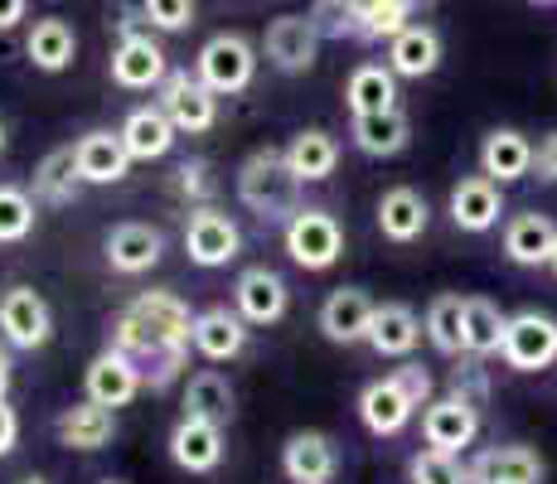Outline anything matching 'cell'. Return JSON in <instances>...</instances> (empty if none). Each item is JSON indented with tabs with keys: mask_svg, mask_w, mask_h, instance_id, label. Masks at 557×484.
<instances>
[{
	"mask_svg": "<svg viewBox=\"0 0 557 484\" xmlns=\"http://www.w3.org/2000/svg\"><path fill=\"white\" fill-rule=\"evenodd\" d=\"M505 213V194H499V179H490L485 170L480 175H466L451 189V223L460 233H490Z\"/></svg>",
	"mask_w": 557,
	"mask_h": 484,
	"instance_id": "obj_14",
	"label": "cell"
},
{
	"mask_svg": "<svg viewBox=\"0 0 557 484\" xmlns=\"http://www.w3.org/2000/svg\"><path fill=\"white\" fill-rule=\"evenodd\" d=\"M388 69L398 78H426L442 69V35L432 25H407L388 39Z\"/></svg>",
	"mask_w": 557,
	"mask_h": 484,
	"instance_id": "obj_23",
	"label": "cell"
},
{
	"mask_svg": "<svg viewBox=\"0 0 557 484\" xmlns=\"http://www.w3.org/2000/svg\"><path fill=\"white\" fill-rule=\"evenodd\" d=\"M112 83L126 92H146L165 83V49L151 35H122L112 49Z\"/></svg>",
	"mask_w": 557,
	"mask_h": 484,
	"instance_id": "obj_12",
	"label": "cell"
},
{
	"mask_svg": "<svg viewBox=\"0 0 557 484\" xmlns=\"http://www.w3.org/2000/svg\"><path fill=\"white\" fill-rule=\"evenodd\" d=\"M20 484H49L45 475H29V480H20Z\"/></svg>",
	"mask_w": 557,
	"mask_h": 484,
	"instance_id": "obj_51",
	"label": "cell"
},
{
	"mask_svg": "<svg viewBox=\"0 0 557 484\" xmlns=\"http://www.w3.org/2000/svg\"><path fill=\"white\" fill-rule=\"evenodd\" d=\"M160 107H165V116L180 132L199 136V132H209L213 116H219V92L203 78H189V73H165V83H160Z\"/></svg>",
	"mask_w": 557,
	"mask_h": 484,
	"instance_id": "obj_7",
	"label": "cell"
},
{
	"mask_svg": "<svg viewBox=\"0 0 557 484\" xmlns=\"http://www.w3.org/2000/svg\"><path fill=\"white\" fill-rule=\"evenodd\" d=\"M539 5H557V0H539Z\"/></svg>",
	"mask_w": 557,
	"mask_h": 484,
	"instance_id": "obj_54",
	"label": "cell"
},
{
	"mask_svg": "<svg viewBox=\"0 0 557 484\" xmlns=\"http://www.w3.org/2000/svg\"><path fill=\"white\" fill-rule=\"evenodd\" d=\"M25 20V0H0V29H15Z\"/></svg>",
	"mask_w": 557,
	"mask_h": 484,
	"instance_id": "obj_48",
	"label": "cell"
},
{
	"mask_svg": "<svg viewBox=\"0 0 557 484\" xmlns=\"http://www.w3.org/2000/svg\"><path fill=\"white\" fill-rule=\"evenodd\" d=\"M35 228V199L15 185H0V243H20Z\"/></svg>",
	"mask_w": 557,
	"mask_h": 484,
	"instance_id": "obj_40",
	"label": "cell"
},
{
	"mask_svg": "<svg viewBox=\"0 0 557 484\" xmlns=\"http://www.w3.org/2000/svg\"><path fill=\"white\" fill-rule=\"evenodd\" d=\"M88 397L92 402H102V407H126L136 393H141V383H146V373H141V363L132 359V353H122L112 344L107 353H98V359L88 363Z\"/></svg>",
	"mask_w": 557,
	"mask_h": 484,
	"instance_id": "obj_13",
	"label": "cell"
},
{
	"mask_svg": "<svg viewBox=\"0 0 557 484\" xmlns=\"http://www.w3.org/2000/svg\"><path fill=\"white\" fill-rule=\"evenodd\" d=\"M141 15L151 20L156 29H185V25H195V0H141Z\"/></svg>",
	"mask_w": 557,
	"mask_h": 484,
	"instance_id": "obj_42",
	"label": "cell"
},
{
	"mask_svg": "<svg viewBox=\"0 0 557 484\" xmlns=\"http://www.w3.org/2000/svg\"><path fill=\"white\" fill-rule=\"evenodd\" d=\"M557 252V228L543 213H519L505 228V257L513 266H553Z\"/></svg>",
	"mask_w": 557,
	"mask_h": 484,
	"instance_id": "obj_26",
	"label": "cell"
},
{
	"mask_svg": "<svg viewBox=\"0 0 557 484\" xmlns=\"http://www.w3.org/2000/svg\"><path fill=\"white\" fill-rule=\"evenodd\" d=\"M505 330L509 315L495 306L490 296H466V353L490 359V353L505 349Z\"/></svg>",
	"mask_w": 557,
	"mask_h": 484,
	"instance_id": "obj_35",
	"label": "cell"
},
{
	"mask_svg": "<svg viewBox=\"0 0 557 484\" xmlns=\"http://www.w3.org/2000/svg\"><path fill=\"white\" fill-rule=\"evenodd\" d=\"M533 170H539V179L557 185V132H548L539 141V150H533Z\"/></svg>",
	"mask_w": 557,
	"mask_h": 484,
	"instance_id": "obj_46",
	"label": "cell"
},
{
	"mask_svg": "<svg viewBox=\"0 0 557 484\" xmlns=\"http://www.w3.org/2000/svg\"><path fill=\"white\" fill-rule=\"evenodd\" d=\"M5 393H10V353L0 349V397H5Z\"/></svg>",
	"mask_w": 557,
	"mask_h": 484,
	"instance_id": "obj_49",
	"label": "cell"
},
{
	"mask_svg": "<svg viewBox=\"0 0 557 484\" xmlns=\"http://www.w3.org/2000/svg\"><path fill=\"white\" fill-rule=\"evenodd\" d=\"M499 359H505L513 373H543L548 363H557V320L543 315V310H519V315H509Z\"/></svg>",
	"mask_w": 557,
	"mask_h": 484,
	"instance_id": "obj_4",
	"label": "cell"
},
{
	"mask_svg": "<svg viewBox=\"0 0 557 484\" xmlns=\"http://www.w3.org/2000/svg\"><path fill=\"white\" fill-rule=\"evenodd\" d=\"M345 102H349V112L355 116L393 112V107H398V73L383 69V63H359V69L349 73Z\"/></svg>",
	"mask_w": 557,
	"mask_h": 484,
	"instance_id": "obj_31",
	"label": "cell"
},
{
	"mask_svg": "<svg viewBox=\"0 0 557 484\" xmlns=\"http://www.w3.org/2000/svg\"><path fill=\"white\" fill-rule=\"evenodd\" d=\"M436 5V0H407V10H412V15H417V10H432Z\"/></svg>",
	"mask_w": 557,
	"mask_h": 484,
	"instance_id": "obj_50",
	"label": "cell"
},
{
	"mask_svg": "<svg viewBox=\"0 0 557 484\" xmlns=\"http://www.w3.org/2000/svg\"><path fill=\"white\" fill-rule=\"evenodd\" d=\"M320 39L325 35H320V25L310 15H276L272 25H267L262 49H267V63H272V69L306 73L320 53Z\"/></svg>",
	"mask_w": 557,
	"mask_h": 484,
	"instance_id": "obj_8",
	"label": "cell"
},
{
	"mask_svg": "<svg viewBox=\"0 0 557 484\" xmlns=\"http://www.w3.org/2000/svg\"><path fill=\"white\" fill-rule=\"evenodd\" d=\"M195 349L209 363H228L248 349V320L233 315L228 306H209L195 315Z\"/></svg>",
	"mask_w": 557,
	"mask_h": 484,
	"instance_id": "obj_19",
	"label": "cell"
},
{
	"mask_svg": "<svg viewBox=\"0 0 557 484\" xmlns=\"http://www.w3.org/2000/svg\"><path fill=\"white\" fill-rule=\"evenodd\" d=\"M388 378H393V383H398V387H403V393H407V397H412V407H426V402H432V393H436L432 373H426V369H422V363H403V369H393V373H388Z\"/></svg>",
	"mask_w": 557,
	"mask_h": 484,
	"instance_id": "obj_44",
	"label": "cell"
},
{
	"mask_svg": "<svg viewBox=\"0 0 557 484\" xmlns=\"http://www.w3.org/2000/svg\"><path fill=\"white\" fill-rule=\"evenodd\" d=\"M480 170H485L490 179H499V185H513V179H523L533 170L529 136L513 132V126H495V132L480 141Z\"/></svg>",
	"mask_w": 557,
	"mask_h": 484,
	"instance_id": "obj_25",
	"label": "cell"
},
{
	"mask_svg": "<svg viewBox=\"0 0 557 484\" xmlns=\"http://www.w3.org/2000/svg\"><path fill=\"white\" fill-rule=\"evenodd\" d=\"M126 165H132V150H126L122 132H88L78 141L83 185H116V179H126Z\"/></svg>",
	"mask_w": 557,
	"mask_h": 484,
	"instance_id": "obj_27",
	"label": "cell"
},
{
	"mask_svg": "<svg viewBox=\"0 0 557 484\" xmlns=\"http://www.w3.org/2000/svg\"><path fill=\"white\" fill-rule=\"evenodd\" d=\"M349 136H355V146L363 150V156L388 160V156H403V150H407V141H412V126H407V116L398 112V107H393V112L355 116Z\"/></svg>",
	"mask_w": 557,
	"mask_h": 484,
	"instance_id": "obj_29",
	"label": "cell"
},
{
	"mask_svg": "<svg viewBox=\"0 0 557 484\" xmlns=\"http://www.w3.org/2000/svg\"><path fill=\"white\" fill-rule=\"evenodd\" d=\"M451 393L466 397V402L480 407V412L490 407V378H485V369L475 363V353H470V363H460V369L451 373Z\"/></svg>",
	"mask_w": 557,
	"mask_h": 484,
	"instance_id": "obj_43",
	"label": "cell"
},
{
	"mask_svg": "<svg viewBox=\"0 0 557 484\" xmlns=\"http://www.w3.org/2000/svg\"><path fill=\"white\" fill-rule=\"evenodd\" d=\"M426 335V325L412 315V306H373V320H369V344L383 353V359H407L417 349V339Z\"/></svg>",
	"mask_w": 557,
	"mask_h": 484,
	"instance_id": "obj_24",
	"label": "cell"
},
{
	"mask_svg": "<svg viewBox=\"0 0 557 484\" xmlns=\"http://www.w3.org/2000/svg\"><path fill=\"white\" fill-rule=\"evenodd\" d=\"M0 335L15 349H45L53 335V315L45 306V296L29 286H15L0 296Z\"/></svg>",
	"mask_w": 557,
	"mask_h": 484,
	"instance_id": "obj_9",
	"label": "cell"
},
{
	"mask_svg": "<svg viewBox=\"0 0 557 484\" xmlns=\"http://www.w3.org/2000/svg\"><path fill=\"white\" fill-rule=\"evenodd\" d=\"M282 470L292 484H325L339 470V450L325 432H296L282 446Z\"/></svg>",
	"mask_w": 557,
	"mask_h": 484,
	"instance_id": "obj_17",
	"label": "cell"
},
{
	"mask_svg": "<svg viewBox=\"0 0 557 484\" xmlns=\"http://www.w3.org/2000/svg\"><path fill=\"white\" fill-rule=\"evenodd\" d=\"M0 156H5V126H0Z\"/></svg>",
	"mask_w": 557,
	"mask_h": 484,
	"instance_id": "obj_52",
	"label": "cell"
},
{
	"mask_svg": "<svg viewBox=\"0 0 557 484\" xmlns=\"http://www.w3.org/2000/svg\"><path fill=\"white\" fill-rule=\"evenodd\" d=\"M180 194H189V199H209L213 189H219V179H213V170H209V160H185V165H180Z\"/></svg>",
	"mask_w": 557,
	"mask_h": 484,
	"instance_id": "obj_45",
	"label": "cell"
},
{
	"mask_svg": "<svg viewBox=\"0 0 557 484\" xmlns=\"http://www.w3.org/2000/svg\"><path fill=\"white\" fill-rule=\"evenodd\" d=\"M116 422H112V407L102 402H78V407H63L59 412V440L69 450H102L107 440H112Z\"/></svg>",
	"mask_w": 557,
	"mask_h": 484,
	"instance_id": "obj_30",
	"label": "cell"
},
{
	"mask_svg": "<svg viewBox=\"0 0 557 484\" xmlns=\"http://www.w3.org/2000/svg\"><path fill=\"white\" fill-rule=\"evenodd\" d=\"M175 136H180V126L165 116V107H136V112L122 122V141H126V150H132V160L170 156Z\"/></svg>",
	"mask_w": 557,
	"mask_h": 484,
	"instance_id": "obj_28",
	"label": "cell"
},
{
	"mask_svg": "<svg viewBox=\"0 0 557 484\" xmlns=\"http://www.w3.org/2000/svg\"><path fill=\"white\" fill-rule=\"evenodd\" d=\"M301 185L306 179L292 170V160H286V150H252L248 160L238 165V199L243 209H252L257 219L267 223H282L292 219V213H301Z\"/></svg>",
	"mask_w": 557,
	"mask_h": 484,
	"instance_id": "obj_2",
	"label": "cell"
},
{
	"mask_svg": "<svg viewBox=\"0 0 557 484\" xmlns=\"http://www.w3.org/2000/svg\"><path fill=\"white\" fill-rule=\"evenodd\" d=\"M470 484H543L548 466L533 446H490L470 460Z\"/></svg>",
	"mask_w": 557,
	"mask_h": 484,
	"instance_id": "obj_11",
	"label": "cell"
},
{
	"mask_svg": "<svg viewBox=\"0 0 557 484\" xmlns=\"http://www.w3.org/2000/svg\"><path fill=\"white\" fill-rule=\"evenodd\" d=\"M83 185V170H78V146H59L39 160L35 170V199L45 203H73V194Z\"/></svg>",
	"mask_w": 557,
	"mask_h": 484,
	"instance_id": "obj_36",
	"label": "cell"
},
{
	"mask_svg": "<svg viewBox=\"0 0 557 484\" xmlns=\"http://www.w3.org/2000/svg\"><path fill=\"white\" fill-rule=\"evenodd\" d=\"M412 25L407 0H359V39H393Z\"/></svg>",
	"mask_w": 557,
	"mask_h": 484,
	"instance_id": "obj_38",
	"label": "cell"
},
{
	"mask_svg": "<svg viewBox=\"0 0 557 484\" xmlns=\"http://www.w3.org/2000/svg\"><path fill=\"white\" fill-rule=\"evenodd\" d=\"M369 320H373V300L359 286H339L330 290V300L320 306V330L330 344H359L369 339Z\"/></svg>",
	"mask_w": 557,
	"mask_h": 484,
	"instance_id": "obj_20",
	"label": "cell"
},
{
	"mask_svg": "<svg viewBox=\"0 0 557 484\" xmlns=\"http://www.w3.org/2000/svg\"><path fill=\"white\" fill-rule=\"evenodd\" d=\"M170 460L189 475H209L223 460V426L199 422V417H180V426L170 432Z\"/></svg>",
	"mask_w": 557,
	"mask_h": 484,
	"instance_id": "obj_16",
	"label": "cell"
},
{
	"mask_svg": "<svg viewBox=\"0 0 557 484\" xmlns=\"http://www.w3.org/2000/svg\"><path fill=\"white\" fill-rule=\"evenodd\" d=\"M310 20L325 39H359V0H315Z\"/></svg>",
	"mask_w": 557,
	"mask_h": 484,
	"instance_id": "obj_41",
	"label": "cell"
},
{
	"mask_svg": "<svg viewBox=\"0 0 557 484\" xmlns=\"http://www.w3.org/2000/svg\"><path fill=\"white\" fill-rule=\"evenodd\" d=\"M112 344L141 363L151 387H170L185 369V349L195 344V315L175 290H146L116 315Z\"/></svg>",
	"mask_w": 557,
	"mask_h": 484,
	"instance_id": "obj_1",
	"label": "cell"
},
{
	"mask_svg": "<svg viewBox=\"0 0 557 484\" xmlns=\"http://www.w3.org/2000/svg\"><path fill=\"white\" fill-rule=\"evenodd\" d=\"M407 480L412 484H470V470L460 466V460L451 456V450H417L412 460H407Z\"/></svg>",
	"mask_w": 557,
	"mask_h": 484,
	"instance_id": "obj_39",
	"label": "cell"
},
{
	"mask_svg": "<svg viewBox=\"0 0 557 484\" xmlns=\"http://www.w3.org/2000/svg\"><path fill=\"white\" fill-rule=\"evenodd\" d=\"M286 160H292V170L306 179V185H320V179L335 175L339 165V146L330 132H320V126H310V132H296L292 146H286Z\"/></svg>",
	"mask_w": 557,
	"mask_h": 484,
	"instance_id": "obj_34",
	"label": "cell"
},
{
	"mask_svg": "<svg viewBox=\"0 0 557 484\" xmlns=\"http://www.w3.org/2000/svg\"><path fill=\"white\" fill-rule=\"evenodd\" d=\"M102 252H107V266H112V272L141 276V272H151V266L160 262L165 238H160V228H151V223H116V228L107 233Z\"/></svg>",
	"mask_w": 557,
	"mask_h": 484,
	"instance_id": "obj_15",
	"label": "cell"
},
{
	"mask_svg": "<svg viewBox=\"0 0 557 484\" xmlns=\"http://www.w3.org/2000/svg\"><path fill=\"white\" fill-rule=\"evenodd\" d=\"M252 69H257V59H252V45L243 35H213L209 45L199 49V78L219 97H233V92L248 88Z\"/></svg>",
	"mask_w": 557,
	"mask_h": 484,
	"instance_id": "obj_6",
	"label": "cell"
},
{
	"mask_svg": "<svg viewBox=\"0 0 557 484\" xmlns=\"http://www.w3.org/2000/svg\"><path fill=\"white\" fill-rule=\"evenodd\" d=\"M553 272H557V252H553Z\"/></svg>",
	"mask_w": 557,
	"mask_h": 484,
	"instance_id": "obj_55",
	"label": "cell"
},
{
	"mask_svg": "<svg viewBox=\"0 0 557 484\" xmlns=\"http://www.w3.org/2000/svg\"><path fill=\"white\" fill-rule=\"evenodd\" d=\"M102 484H132V480H102Z\"/></svg>",
	"mask_w": 557,
	"mask_h": 484,
	"instance_id": "obj_53",
	"label": "cell"
},
{
	"mask_svg": "<svg viewBox=\"0 0 557 484\" xmlns=\"http://www.w3.org/2000/svg\"><path fill=\"white\" fill-rule=\"evenodd\" d=\"M243 247V233L238 223L228 219V213L209 209V203H199L195 213H189L185 223V252L195 266H228L233 257H238Z\"/></svg>",
	"mask_w": 557,
	"mask_h": 484,
	"instance_id": "obj_5",
	"label": "cell"
},
{
	"mask_svg": "<svg viewBox=\"0 0 557 484\" xmlns=\"http://www.w3.org/2000/svg\"><path fill=\"white\" fill-rule=\"evenodd\" d=\"M25 53H29L35 69L63 73L73 63V53H78V35H73V25L69 20H59V15L35 20V29H29V39H25Z\"/></svg>",
	"mask_w": 557,
	"mask_h": 484,
	"instance_id": "obj_32",
	"label": "cell"
},
{
	"mask_svg": "<svg viewBox=\"0 0 557 484\" xmlns=\"http://www.w3.org/2000/svg\"><path fill=\"white\" fill-rule=\"evenodd\" d=\"M426 223H432V209H426V199L417 189H407V185L383 189V199H379V233L388 243H417L426 233Z\"/></svg>",
	"mask_w": 557,
	"mask_h": 484,
	"instance_id": "obj_22",
	"label": "cell"
},
{
	"mask_svg": "<svg viewBox=\"0 0 557 484\" xmlns=\"http://www.w3.org/2000/svg\"><path fill=\"white\" fill-rule=\"evenodd\" d=\"M15 436H20V417H15V407L0 397V456H10V450H15Z\"/></svg>",
	"mask_w": 557,
	"mask_h": 484,
	"instance_id": "obj_47",
	"label": "cell"
},
{
	"mask_svg": "<svg viewBox=\"0 0 557 484\" xmlns=\"http://www.w3.org/2000/svg\"><path fill=\"white\" fill-rule=\"evenodd\" d=\"M426 339L446 359L466 353V296H436L426 306Z\"/></svg>",
	"mask_w": 557,
	"mask_h": 484,
	"instance_id": "obj_37",
	"label": "cell"
},
{
	"mask_svg": "<svg viewBox=\"0 0 557 484\" xmlns=\"http://www.w3.org/2000/svg\"><path fill=\"white\" fill-rule=\"evenodd\" d=\"M412 397L403 393L393 378H379V383H369L359 393V422L369 426L373 436H398L407 422H412Z\"/></svg>",
	"mask_w": 557,
	"mask_h": 484,
	"instance_id": "obj_21",
	"label": "cell"
},
{
	"mask_svg": "<svg viewBox=\"0 0 557 484\" xmlns=\"http://www.w3.org/2000/svg\"><path fill=\"white\" fill-rule=\"evenodd\" d=\"M345 252V228L330 209H301L286 219V257L306 272H330Z\"/></svg>",
	"mask_w": 557,
	"mask_h": 484,
	"instance_id": "obj_3",
	"label": "cell"
},
{
	"mask_svg": "<svg viewBox=\"0 0 557 484\" xmlns=\"http://www.w3.org/2000/svg\"><path fill=\"white\" fill-rule=\"evenodd\" d=\"M422 436H426V446L460 456V450L475 446V436H480V407H470L466 397H456V393L432 397L422 412Z\"/></svg>",
	"mask_w": 557,
	"mask_h": 484,
	"instance_id": "obj_10",
	"label": "cell"
},
{
	"mask_svg": "<svg viewBox=\"0 0 557 484\" xmlns=\"http://www.w3.org/2000/svg\"><path fill=\"white\" fill-rule=\"evenodd\" d=\"M233 300H238V315L248 320V325H276V320L286 315V282L276 272H267V266H248V272L238 276V286H233Z\"/></svg>",
	"mask_w": 557,
	"mask_h": 484,
	"instance_id": "obj_18",
	"label": "cell"
},
{
	"mask_svg": "<svg viewBox=\"0 0 557 484\" xmlns=\"http://www.w3.org/2000/svg\"><path fill=\"white\" fill-rule=\"evenodd\" d=\"M233 402H238V393H233V383L223 378L219 369H203V373H195V378L185 383V417L228 426L233 422Z\"/></svg>",
	"mask_w": 557,
	"mask_h": 484,
	"instance_id": "obj_33",
	"label": "cell"
}]
</instances>
